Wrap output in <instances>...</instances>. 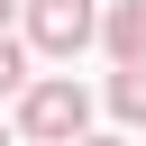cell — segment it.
Returning <instances> with one entry per match:
<instances>
[{
  "instance_id": "obj_1",
  "label": "cell",
  "mask_w": 146,
  "mask_h": 146,
  "mask_svg": "<svg viewBox=\"0 0 146 146\" xmlns=\"http://www.w3.org/2000/svg\"><path fill=\"white\" fill-rule=\"evenodd\" d=\"M18 137H27V146H82V137H91V91H82L73 73L27 82V91H18Z\"/></svg>"
},
{
  "instance_id": "obj_2",
  "label": "cell",
  "mask_w": 146,
  "mask_h": 146,
  "mask_svg": "<svg viewBox=\"0 0 146 146\" xmlns=\"http://www.w3.org/2000/svg\"><path fill=\"white\" fill-rule=\"evenodd\" d=\"M100 36V9L91 0H27V46L36 55H82Z\"/></svg>"
},
{
  "instance_id": "obj_3",
  "label": "cell",
  "mask_w": 146,
  "mask_h": 146,
  "mask_svg": "<svg viewBox=\"0 0 146 146\" xmlns=\"http://www.w3.org/2000/svg\"><path fill=\"white\" fill-rule=\"evenodd\" d=\"M100 46H110L119 64H146V0H119V9L100 18Z\"/></svg>"
},
{
  "instance_id": "obj_4",
  "label": "cell",
  "mask_w": 146,
  "mask_h": 146,
  "mask_svg": "<svg viewBox=\"0 0 146 146\" xmlns=\"http://www.w3.org/2000/svg\"><path fill=\"white\" fill-rule=\"evenodd\" d=\"M110 110H119L128 128H146V64H119V73H110Z\"/></svg>"
},
{
  "instance_id": "obj_5",
  "label": "cell",
  "mask_w": 146,
  "mask_h": 146,
  "mask_svg": "<svg viewBox=\"0 0 146 146\" xmlns=\"http://www.w3.org/2000/svg\"><path fill=\"white\" fill-rule=\"evenodd\" d=\"M0 91H27V46L0 36Z\"/></svg>"
},
{
  "instance_id": "obj_6",
  "label": "cell",
  "mask_w": 146,
  "mask_h": 146,
  "mask_svg": "<svg viewBox=\"0 0 146 146\" xmlns=\"http://www.w3.org/2000/svg\"><path fill=\"white\" fill-rule=\"evenodd\" d=\"M9 9H18V0H0V36H9Z\"/></svg>"
},
{
  "instance_id": "obj_7",
  "label": "cell",
  "mask_w": 146,
  "mask_h": 146,
  "mask_svg": "<svg viewBox=\"0 0 146 146\" xmlns=\"http://www.w3.org/2000/svg\"><path fill=\"white\" fill-rule=\"evenodd\" d=\"M82 146H128V137H82Z\"/></svg>"
},
{
  "instance_id": "obj_8",
  "label": "cell",
  "mask_w": 146,
  "mask_h": 146,
  "mask_svg": "<svg viewBox=\"0 0 146 146\" xmlns=\"http://www.w3.org/2000/svg\"><path fill=\"white\" fill-rule=\"evenodd\" d=\"M0 146H9V128H0Z\"/></svg>"
}]
</instances>
